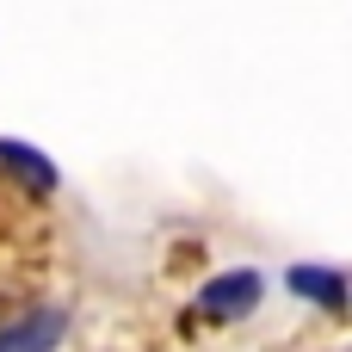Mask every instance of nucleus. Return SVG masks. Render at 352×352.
Masks as SVG:
<instances>
[{
    "instance_id": "obj_1",
    "label": "nucleus",
    "mask_w": 352,
    "mask_h": 352,
    "mask_svg": "<svg viewBox=\"0 0 352 352\" xmlns=\"http://www.w3.org/2000/svg\"><path fill=\"white\" fill-rule=\"evenodd\" d=\"M260 272L254 266H241V272H217V278H204V291H198V309L210 316V322H241L248 309H260Z\"/></svg>"
},
{
    "instance_id": "obj_2",
    "label": "nucleus",
    "mask_w": 352,
    "mask_h": 352,
    "mask_svg": "<svg viewBox=\"0 0 352 352\" xmlns=\"http://www.w3.org/2000/svg\"><path fill=\"white\" fill-rule=\"evenodd\" d=\"M62 334H68L62 309H31V316H19V322L0 328V352H56Z\"/></svg>"
},
{
    "instance_id": "obj_3",
    "label": "nucleus",
    "mask_w": 352,
    "mask_h": 352,
    "mask_svg": "<svg viewBox=\"0 0 352 352\" xmlns=\"http://www.w3.org/2000/svg\"><path fill=\"white\" fill-rule=\"evenodd\" d=\"M285 285H291V297H303V303H316V309H346L352 303L346 272H334V266H291Z\"/></svg>"
},
{
    "instance_id": "obj_4",
    "label": "nucleus",
    "mask_w": 352,
    "mask_h": 352,
    "mask_svg": "<svg viewBox=\"0 0 352 352\" xmlns=\"http://www.w3.org/2000/svg\"><path fill=\"white\" fill-rule=\"evenodd\" d=\"M0 167H12V173L31 179L37 192H56V161L37 155V148H25V142H6V136H0Z\"/></svg>"
}]
</instances>
